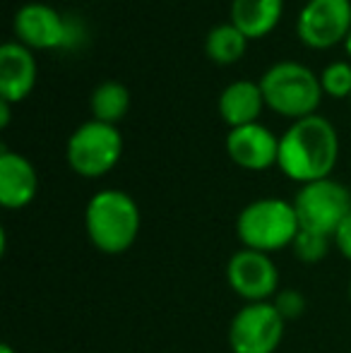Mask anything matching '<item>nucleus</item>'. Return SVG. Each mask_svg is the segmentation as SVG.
I'll return each mask as SVG.
<instances>
[{
    "mask_svg": "<svg viewBox=\"0 0 351 353\" xmlns=\"http://www.w3.org/2000/svg\"><path fill=\"white\" fill-rule=\"evenodd\" d=\"M284 0H231V24L248 37V41L265 39L279 24Z\"/></svg>",
    "mask_w": 351,
    "mask_h": 353,
    "instance_id": "nucleus-15",
    "label": "nucleus"
},
{
    "mask_svg": "<svg viewBox=\"0 0 351 353\" xmlns=\"http://www.w3.org/2000/svg\"><path fill=\"white\" fill-rule=\"evenodd\" d=\"M123 157V135L116 125L87 121L70 135L66 147L68 166L82 178H101Z\"/></svg>",
    "mask_w": 351,
    "mask_h": 353,
    "instance_id": "nucleus-5",
    "label": "nucleus"
},
{
    "mask_svg": "<svg viewBox=\"0 0 351 353\" xmlns=\"http://www.w3.org/2000/svg\"><path fill=\"white\" fill-rule=\"evenodd\" d=\"M272 303H274V307L279 310V315L284 317L286 322L301 317V312L305 310L303 293L296 291V288H286V291H279L274 298H272Z\"/></svg>",
    "mask_w": 351,
    "mask_h": 353,
    "instance_id": "nucleus-20",
    "label": "nucleus"
},
{
    "mask_svg": "<svg viewBox=\"0 0 351 353\" xmlns=\"http://www.w3.org/2000/svg\"><path fill=\"white\" fill-rule=\"evenodd\" d=\"M349 303H351V279H349Z\"/></svg>",
    "mask_w": 351,
    "mask_h": 353,
    "instance_id": "nucleus-25",
    "label": "nucleus"
},
{
    "mask_svg": "<svg viewBox=\"0 0 351 353\" xmlns=\"http://www.w3.org/2000/svg\"><path fill=\"white\" fill-rule=\"evenodd\" d=\"M130 89L123 82L116 79H108L101 82L92 89V97H89V111H92L94 121L108 123V125H116L118 121L128 116L130 111Z\"/></svg>",
    "mask_w": 351,
    "mask_h": 353,
    "instance_id": "nucleus-16",
    "label": "nucleus"
},
{
    "mask_svg": "<svg viewBox=\"0 0 351 353\" xmlns=\"http://www.w3.org/2000/svg\"><path fill=\"white\" fill-rule=\"evenodd\" d=\"M349 101H351V99H349Z\"/></svg>",
    "mask_w": 351,
    "mask_h": 353,
    "instance_id": "nucleus-26",
    "label": "nucleus"
},
{
    "mask_svg": "<svg viewBox=\"0 0 351 353\" xmlns=\"http://www.w3.org/2000/svg\"><path fill=\"white\" fill-rule=\"evenodd\" d=\"M10 106H12V103L0 101V128H8V123H10Z\"/></svg>",
    "mask_w": 351,
    "mask_h": 353,
    "instance_id": "nucleus-22",
    "label": "nucleus"
},
{
    "mask_svg": "<svg viewBox=\"0 0 351 353\" xmlns=\"http://www.w3.org/2000/svg\"><path fill=\"white\" fill-rule=\"evenodd\" d=\"M219 116L226 125L234 130L241 125H250L258 123L260 113L267 106L265 94L260 82H250V79H236V82L226 84L219 94Z\"/></svg>",
    "mask_w": 351,
    "mask_h": 353,
    "instance_id": "nucleus-14",
    "label": "nucleus"
},
{
    "mask_svg": "<svg viewBox=\"0 0 351 353\" xmlns=\"http://www.w3.org/2000/svg\"><path fill=\"white\" fill-rule=\"evenodd\" d=\"M351 32V0H308L296 17V34L310 48H332Z\"/></svg>",
    "mask_w": 351,
    "mask_h": 353,
    "instance_id": "nucleus-9",
    "label": "nucleus"
},
{
    "mask_svg": "<svg viewBox=\"0 0 351 353\" xmlns=\"http://www.w3.org/2000/svg\"><path fill=\"white\" fill-rule=\"evenodd\" d=\"M226 154L236 166L245 171H267L277 166L279 159V137L260 123L241 125L226 135Z\"/></svg>",
    "mask_w": 351,
    "mask_h": 353,
    "instance_id": "nucleus-11",
    "label": "nucleus"
},
{
    "mask_svg": "<svg viewBox=\"0 0 351 353\" xmlns=\"http://www.w3.org/2000/svg\"><path fill=\"white\" fill-rule=\"evenodd\" d=\"M0 353H14V349L10 344H3V346H0Z\"/></svg>",
    "mask_w": 351,
    "mask_h": 353,
    "instance_id": "nucleus-24",
    "label": "nucleus"
},
{
    "mask_svg": "<svg viewBox=\"0 0 351 353\" xmlns=\"http://www.w3.org/2000/svg\"><path fill=\"white\" fill-rule=\"evenodd\" d=\"M323 92L332 99H351V63L334 61L320 72Z\"/></svg>",
    "mask_w": 351,
    "mask_h": 353,
    "instance_id": "nucleus-18",
    "label": "nucleus"
},
{
    "mask_svg": "<svg viewBox=\"0 0 351 353\" xmlns=\"http://www.w3.org/2000/svg\"><path fill=\"white\" fill-rule=\"evenodd\" d=\"M339 159V135L323 116H308L294 121L279 137L277 166L286 178L301 183H315L330 178Z\"/></svg>",
    "mask_w": 351,
    "mask_h": 353,
    "instance_id": "nucleus-1",
    "label": "nucleus"
},
{
    "mask_svg": "<svg viewBox=\"0 0 351 353\" xmlns=\"http://www.w3.org/2000/svg\"><path fill=\"white\" fill-rule=\"evenodd\" d=\"M291 248H294V255L299 257L301 262H305V265H315V262H320L325 255H328L330 236H323V233L301 228Z\"/></svg>",
    "mask_w": 351,
    "mask_h": 353,
    "instance_id": "nucleus-19",
    "label": "nucleus"
},
{
    "mask_svg": "<svg viewBox=\"0 0 351 353\" xmlns=\"http://www.w3.org/2000/svg\"><path fill=\"white\" fill-rule=\"evenodd\" d=\"M299 231L301 223L294 202H286L281 197H260L248 202L236 219V233L243 248L265 255L294 245Z\"/></svg>",
    "mask_w": 351,
    "mask_h": 353,
    "instance_id": "nucleus-4",
    "label": "nucleus"
},
{
    "mask_svg": "<svg viewBox=\"0 0 351 353\" xmlns=\"http://www.w3.org/2000/svg\"><path fill=\"white\" fill-rule=\"evenodd\" d=\"M140 207L128 192L106 188L89 197L85 228L92 245L106 255L130 250L140 233Z\"/></svg>",
    "mask_w": 351,
    "mask_h": 353,
    "instance_id": "nucleus-2",
    "label": "nucleus"
},
{
    "mask_svg": "<svg viewBox=\"0 0 351 353\" xmlns=\"http://www.w3.org/2000/svg\"><path fill=\"white\" fill-rule=\"evenodd\" d=\"M39 79L37 56L19 41L0 46V101L19 103L34 92Z\"/></svg>",
    "mask_w": 351,
    "mask_h": 353,
    "instance_id": "nucleus-12",
    "label": "nucleus"
},
{
    "mask_svg": "<svg viewBox=\"0 0 351 353\" xmlns=\"http://www.w3.org/2000/svg\"><path fill=\"white\" fill-rule=\"evenodd\" d=\"M14 41L32 51L68 48L77 43L75 22L46 3H27L12 17Z\"/></svg>",
    "mask_w": 351,
    "mask_h": 353,
    "instance_id": "nucleus-7",
    "label": "nucleus"
},
{
    "mask_svg": "<svg viewBox=\"0 0 351 353\" xmlns=\"http://www.w3.org/2000/svg\"><path fill=\"white\" fill-rule=\"evenodd\" d=\"M286 320L274 303H245L229 325V346L234 353H274L284 339Z\"/></svg>",
    "mask_w": 351,
    "mask_h": 353,
    "instance_id": "nucleus-8",
    "label": "nucleus"
},
{
    "mask_svg": "<svg viewBox=\"0 0 351 353\" xmlns=\"http://www.w3.org/2000/svg\"><path fill=\"white\" fill-rule=\"evenodd\" d=\"M260 87L265 94V103L277 116L301 121L315 116L325 92L320 84V74L299 61H279L270 65L260 77Z\"/></svg>",
    "mask_w": 351,
    "mask_h": 353,
    "instance_id": "nucleus-3",
    "label": "nucleus"
},
{
    "mask_svg": "<svg viewBox=\"0 0 351 353\" xmlns=\"http://www.w3.org/2000/svg\"><path fill=\"white\" fill-rule=\"evenodd\" d=\"M332 241H334V248L339 250V255L351 262V214L337 226Z\"/></svg>",
    "mask_w": 351,
    "mask_h": 353,
    "instance_id": "nucleus-21",
    "label": "nucleus"
},
{
    "mask_svg": "<svg viewBox=\"0 0 351 353\" xmlns=\"http://www.w3.org/2000/svg\"><path fill=\"white\" fill-rule=\"evenodd\" d=\"M344 48H347V53H349V61H351V32H349L347 41H344Z\"/></svg>",
    "mask_w": 351,
    "mask_h": 353,
    "instance_id": "nucleus-23",
    "label": "nucleus"
},
{
    "mask_svg": "<svg viewBox=\"0 0 351 353\" xmlns=\"http://www.w3.org/2000/svg\"><path fill=\"white\" fill-rule=\"evenodd\" d=\"M294 210L301 228L332 238L339 223L351 214V192L332 178L305 183L296 192Z\"/></svg>",
    "mask_w": 351,
    "mask_h": 353,
    "instance_id": "nucleus-6",
    "label": "nucleus"
},
{
    "mask_svg": "<svg viewBox=\"0 0 351 353\" xmlns=\"http://www.w3.org/2000/svg\"><path fill=\"white\" fill-rule=\"evenodd\" d=\"M245 48H248V37L231 22L217 24V27H212L205 37L207 58L219 63V65L239 63L241 58L245 56Z\"/></svg>",
    "mask_w": 351,
    "mask_h": 353,
    "instance_id": "nucleus-17",
    "label": "nucleus"
},
{
    "mask_svg": "<svg viewBox=\"0 0 351 353\" xmlns=\"http://www.w3.org/2000/svg\"><path fill=\"white\" fill-rule=\"evenodd\" d=\"M226 281L245 303H267L279 293V272L272 257L248 248L231 255Z\"/></svg>",
    "mask_w": 351,
    "mask_h": 353,
    "instance_id": "nucleus-10",
    "label": "nucleus"
},
{
    "mask_svg": "<svg viewBox=\"0 0 351 353\" xmlns=\"http://www.w3.org/2000/svg\"><path fill=\"white\" fill-rule=\"evenodd\" d=\"M39 192V173L27 157L10 152L3 147L0 152V205L5 210H22L32 205Z\"/></svg>",
    "mask_w": 351,
    "mask_h": 353,
    "instance_id": "nucleus-13",
    "label": "nucleus"
}]
</instances>
